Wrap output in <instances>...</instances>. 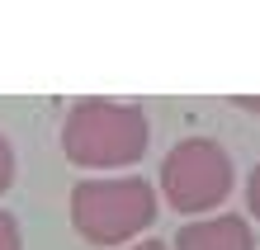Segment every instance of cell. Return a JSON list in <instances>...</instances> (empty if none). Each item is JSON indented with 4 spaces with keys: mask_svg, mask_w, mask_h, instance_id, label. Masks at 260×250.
<instances>
[{
    "mask_svg": "<svg viewBox=\"0 0 260 250\" xmlns=\"http://www.w3.org/2000/svg\"><path fill=\"white\" fill-rule=\"evenodd\" d=\"M123 250H171V245L156 241V236H142V241H133V245H123Z\"/></svg>",
    "mask_w": 260,
    "mask_h": 250,
    "instance_id": "cell-8",
    "label": "cell"
},
{
    "mask_svg": "<svg viewBox=\"0 0 260 250\" xmlns=\"http://www.w3.org/2000/svg\"><path fill=\"white\" fill-rule=\"evenodd\" d=\"M14 170H19V161H14V147H10V137L0 132V194L14 184Z\"/></svg>",
    "mask_w": 260,
    "mask_h": 250,
    "instance_id": "cell-6",
    "label": "cell"
},
{
    "mask_svg": "<svg viewBox=\"0 0 260 250\" xmlns=\"http://www.w3.org/2000/svg\"><path fill=\"white\" fill-rule=\"evenodd\" d=\"M237 184V165L218 137H185L161 161V198L180 217H204L227 203Z\"/></svg>",
    "mask_w": 260,
    "mask_h": 250,
    "instance_id": "cell-3",
    "label": "cell"
},
{
    "mask_svg": "<svg viewBox=\"0 0 260 250\" xmlns=\"http://www.w3.org/2000/svg\"><path fill=\"white\" fill-rule=\"evenodd\" d=\"M0 250H24V231H19V217L0 208Z\"/></svg>",
    "mask_w": 260,
    "mask_h": 250,
    "instance_id": "cell-5",
    "label": "cell"
},
{
    "mask_svg": "<svg viewBox=\"0 0 260 250\" xmlns=\"http://www.w3.org/2000/svg\"><path fill=\"white\" fill-rule=\"evenodd\" d=\"M156 208H161V194H156V184L142 180V175L81 180V184H71V198H67L76 236L85 245H100V250L133 245L156 222Z\"/></svg>",
    "mask_w": 260,
    "mask_h": 250,
    "instance_id": "cell-2",
    "label": "cell"
},
{
    "mask_svg": "<svg viewBox=\"0 0 260 250\" xmlns=\"http://www.w3.org/2000/svg\"><path fill=\"white\" fill-rule=\"evenodd\" d=\"M237 104H241V109H251V114H260V99H246V95H237Z\"/></svg>",
    "mask_w": 260,
    "mask_h": 250,
    "instance_id": "cell-9",
    "label": "cell"
},
{
    "mask_svg": "<svg viewBox=\"0 0 260 250\" xmlns=\"http://www.w3.org/2000/svg\"><path fill=\"white\" fill-rule=\"evenodd\" d=\"M171 250H255V227L237 212H213L199 222H185L175 231Z\"/></svg>",
    "mask_w": 260,
    "mask_h": 250,
    "instance_id": "cell-4",
    "label": "cell"
},
{
    "mask_svg": "<svg viewBox=\"0 0 260 250\" xmlns=\"http://www.w3.org/2000/svg\"><path fill=\"white\" fill-rule=\"evenodd\" d=\"M147 142H151V123L142 104L90 95V99H76L62 118V156L81 170L137 165L147 156Z\"/></svg>",
    "mask_w": 260,
    "mask_h": 250,
    "instance_id": "cell-1",
    "label": "cell"
},
{
    "mask_svg": "<svg viewBox=\"0 0 260 250\" xmlns=\"http://www.w3.org/2000/svg\"><path fill=\"white\" fill-rule=\"evenodd\" d=\"M246 212L260 222V161L251 165V175H246Z\"/></svg>",
    "mask_w": 260,
    "mask_h": 250,
    "instance_id": "cell-7",
    "label": "cell"
}]
</instances>
